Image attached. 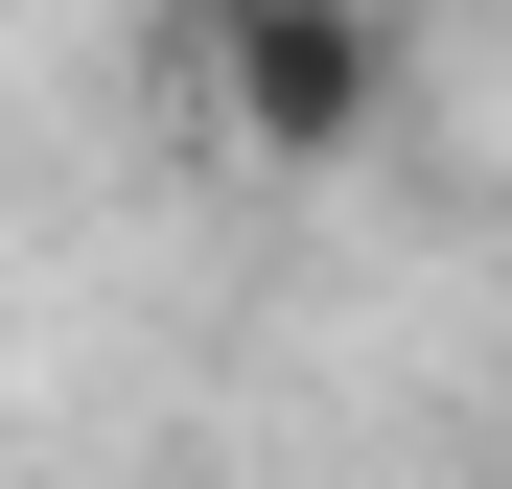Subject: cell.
<instances>
[{
	"mask_svg": "<svg viewBox=\"0 0 512 489\" xmlns=\"http://www.w3.org/2000/svg\"><path fill=\"white\" fill-rule=\"evenodd\" d=\"M187 117L233 163H350L396 117V24L373 0H187Z\"/></svg>",
	"mask_w": 512,
	"mask_h": 489,
	"instance_id": "6da1fadb",
	"label": "cell"
}]
</instances>
